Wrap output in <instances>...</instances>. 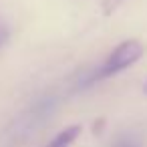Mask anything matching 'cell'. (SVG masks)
<instances>
[{
  "mask_svg": "<svg viewBox=\"0 0 147 147\" xmlns=\"http://www.w3.org/2000/svg\"><path fill=\"white\" fill-rule=\"evenodd\" d=\"M145 55V45L131 38V40H123L121 45H117L111 55L107 57V61L103 63L101 71H99V77H111V75H117L121 71H125L127 67L135 65L141 57Z\"/></svg>",
  "mask_w": 147,
  "mask_h": 147,
  "instance_id": "1",
  "label": "cell"
},
{
  "mask_svg": "<svg viewBox=\"0 0 147 147\" xmlns=\"http://www.w3.org/2000/svg\"><path fill=\"white\" fill-rule=\"evenodd\" d=\"M79 135H81V125H71V127L63 129V131H61L47 147H69Z\"/></svg>",
  "mask_w": 147,
  "mask_h": 147,
  "instance_id": "2",
  "label": "cell"
},
{
  "mask_svg": "<svg viewBox=\"0 0 147 147\" xmlns=\"http://www.w3.org/2000/svg\"><path fill=\"white\" fill-rule=\"evenodd\" d=\"M143 91H145V95H147V81H145V85H143Z\"/></svg>",
  "mask_w": 147,
  "mask_h": 147,
  "instance_id": "3",
  "label": "cell"
}]
</instances>
